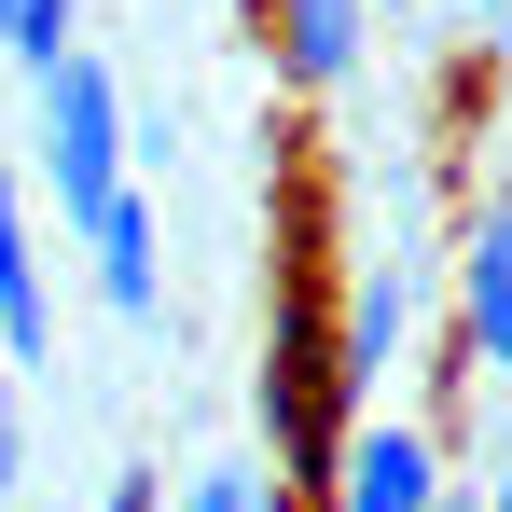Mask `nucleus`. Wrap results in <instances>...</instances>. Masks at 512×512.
<instances>
[{"label": "nucleus", "mask_w": 512, "mask_h": 512, "mask_svg": "<svg viewBox=\"0 0 512 512\" xmlns=\"http://www.w3.org/2000/svg\"><path fill=\"white\" fill-rule=\"evenodd\" d=\"M28 153H42V194H56L70 236L125 194V70H111L97 42H70V56L28 84Z\"/></svg>", "instance_id": "1"}, {"label": "nucleus", "mask_w": 512, "mask_h": 512, "mask_svg": "<svg viewBox=\"0 0 512 512\" xmlns=\"http://www.w3.org/2000/svg\"><path fill=\"white\" fill-rule=\"evenodd\" d=\"M333 512H443V443L416 416H360L346 471H333Z\"/></svg>", "instance_id": "2"}, {"label": "nucleus", "mask_w": 512, "mask_h": 512, "mask_svg": "<svg viewBox=\"0 0 512 512\" xmlns=\"http://www.w3.org/2000/svg\"><path fill=\"white\" fill-rule=\"evenodd\" d=\"M374 14L388 0H263V70L291 97H333L360 70V42H374Z\"/></svg>", "instance_id": "3"}, {"label": "nucleus", "mask_w": 512, "mask_h": 512, "mask_svg": "<svg viewBox=\"0 0 512 512\" xmlns=\"http://www.w3.org/2000/svg\"><path fill=\"white\" fill-rule=\"evenodd\" d=\"M457 346L485 374H512V194H485L457 236Z\"/></svg>", "instance_id": "4"}, {"label": "nucleus", "mask_w": 512, "mask_h": 512, "mask_svg": "<svg viewBox=\"0 0 512 512\" xmlns=\"http://www.w3.org/2000/svg\"><path fill=\"white\" fill-rule=\"evenodd\" d=\"M84 250H97V305H111V319H167V222H153L139 180L84 222Z\"/></svg>", "instance_id": "5"}, {"label": "nucleus", "mask_w": 512, "mask_h": 512, "mask_svg": "<svg viewBox=\"0 0 512 512\" xmlns=\"http://www.w3.org/2000/svg\"><path fill=\"white\" fill-rule=\"evenodd\" d=\"M0 333L14 360H56V305H42V250H28V180L0 167Z\"/></svg>", "instance_id": "6"}, {"label": "nucleus", "mask_w": 512, "mask_h": 512, "mask_svg": "<svg viewBox=\"0 0 512 512\" xmlns=\"http://www.w3.org/2000/svg\"><path fill=\"white\" fill-rule=\"evenodd\" d=\"M402 333H416V277L388 263V277H360V305H346V374H360V388H388Z\"/></svg>", "instance_id": "7"}, {"label": "nucleus", "mask_w": 512, "mask_h": 512, "mask_svg": "<svg viewBox=\"0 0 512 512\" xmlns=\"http://www.w3.org/2000/svg\"><path fill=\"white\" fill-rule=\"evenodd\" d=\"M70 42H84V0H0V56H14L28 84H42Z\"/></svg>", "instance_id": "8"}, {"label": "nucleus", "mask_w": 512, "mask_h": 512, "mask_svg": "<svg viewBox=\"0 0 512 512\" xmlns=\"http://www.w3.org/2000/svg\"><path fill=\"white\" fill-rule=\"evenodd\" d=\"M180 512H291V499H277V485H263L250 457H208V471H194V485H180Z\"/></svg>", "instance_id": "9"}, {"label": "nucleus", "mask_w": 512, "mask_h": 512, "mask_svg": "<svg viewBox=\"0 0 512 512\" xmlns=\"http://www.w3.org/2000/svg\"><path fill=\"white\" fill-rule=\"evenodd\" d=\"M0 485L28 499V402H14V374H0Z\"/></svg>", "instance_id": "10"}, {"label": "nucleus", "mask_w": 512, "mask_h": 512, "mask_svg": "<svg viewBox=\"0 0 512 512\" xmlns=\"http://www.w3.org/2000/svg\"><path fill=\"white\" fill-rule=\"evenodd\" d=\"M111 512H180V499L153 485V471H111Z\"/></svg>", "instance_id": "11"}, {"label": "nucleus", "mask_w": 512, "mask_h": 512, "mask_svg": "<svg viewBox=\"0 0 512 512\" xmlns=\"http://www.w3.org/2000/svg\"><path fill=\"white\" fill-rule=\"evenodd\" d=\"M485 512H512V457H499V471H485Z\"/></svg>", "instance_id": "12"}, {"label": "nucleus", "mask_w": 512, "mask_h": 512, "mask_svg": "<svg viewBox=\"0 0 512 512\" xmlns=\"http://www.w3.org/2000/svg\"><path fill=\"white\" fill-rule=\"evenodd\" d=\"M457 14H485V28H512V0H457Z\"/></svg>", "instance_id": "13"}, {"label": "nucleus", "mask_w": 512, "mask_h": 512, "mask_svg": "<svg viewBox=\"0 0 512 512\" xmlns=\"http://www.w3.org/2000/svg\"><path fill=\"white\" fill-rule=\"evenodd\" d=\"M0 374H14V333H0Z\"/></svg>", "instance_id": "14"}, {"label": "nucleus", "mask_w": 512, "mask_h": 512, "mask_svg": "<svg viewBox=\"0 0 512 512\" xmlns=\"http://www.w3.org/2000/svg\"><path fill=\"white\" fill-rule=\"evenodd\" d=\"M0 512H28V499H14V485H0Z\"/></svg>", "instance_id": "15"}, {"label": "nucleus", "mask_w": 512, "mask_h": 512, "mask_svg": "<svg viewBox=\"0 0 512 512\" xmlns=\"http://www.w3.org/2000/svg\"><path fill=\"white\" fill-rule=\"evenodd\" d=\"M388 14H416V0H388Z\"/></svg>", "instance_id": "16"}]
</instances>
